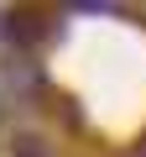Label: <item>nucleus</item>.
Instances as JSON below:
<instances>
[{
  "label": "nucleus",
  "instance_id": "1",
  "mask_svg": "<svg viewBox=\"0 0 146 157\" xmlns=\"http://www.w3.org/2000/svg\"><path fill=\"white\" fill-rule=\"evenodd\" d=\"M42 37H47V16H42V11H16V16H11V42L31 47V42H42Z\"/></svg>",
  "mask_w": 146,
  "mask_h": 157
},
{
  "label": "nucleus",
  "instance_id": "2",
  "mask_svg": "<svg viewBox=\"0 0 146 157\" xmlns=\"http://www.w3.org/2000/svg\"><path fill=\"white\" fill-rule=\"evenodd\" d=\"M11 157H47V152H42V141H37V136H16Z\"/></svg>",
  "mask_w": 146,
  "mask_h": 157
}]
</instances>
